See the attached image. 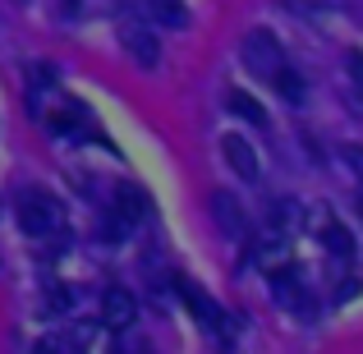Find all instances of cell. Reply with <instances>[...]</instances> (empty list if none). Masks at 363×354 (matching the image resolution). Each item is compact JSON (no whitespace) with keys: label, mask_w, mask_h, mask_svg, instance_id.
<instances>
[{"label":"cell","mask_w":363,"mask_h":354,"mask_svg":"<svg viewBox=\"0 0 363 354\" xmlns=\"http://www.w3.org/2000/svg\"><path fill=\"white\" fill-rule=\"evenodd\" d=\"M345 161H350L354 170H363V152H359V148H350V152H345Z\"/></svg>","instance_id":"cell-16"},{"label":"cell","mask_w":363,"mask_h":354,"mask_svg":"<svg viewBox=\"0 0 363 354\" xmlns=\"http://www.w3.org/2000/svg\"><path fill=\"white\" fill-rule=\"evenodd\" d=\"M322 235H327V248L336 258H350L354 253V239H350V231L345 226H336V221H322Z\"/></svg>","instance_id":"cell-12"},{"label":"cell","mask_w":363,"mask_h":354,"mask_svg":"<svg viewBox=\"0 0 363 354\" xmlns=\"http://www.w3.org/2000/svg\"><path fill=\"white\" fill-rule=\"evenodd\" d=\"M147 14L157 18V23H166V28H184L189 23V9L179 5V0H147Z\"/></svg>","instance_id":"cell-9"},{"label":"cell","mask_w":363,"mask_h":354,"mask_svg":"<svg viewBox=\"0 0 363 354\" xmlns=\"http://www.w3.org/2000/svg\"><path fill=\"white\" fill-rule=\"evenodd\" d=\"M240 55H244V65L257 74V79H272L276 70L285 65V51H281V42H276L267 28H253V33H244V42H240Z\"/></svg>","instance_id":"cell-1"},{"label":"cell","mask_w":363,"mask_h":354,"mask_svg":"<svg viewBox=\"0 0 363 354\" xmlns=\"http://www.w3.org/2000/svg\"><path fill=\"white\" fill-rule=\"evenodd\" d=\"M51 304H55V309H69L74 294H69V290H55V294H51Z\"/></svg>","instance_id":"cell-14"},{"label":"cell","mask_w":363,"mask_h":354,"mask_svg":"<svg viewBox=\"0 0 363 354\" xmlns=\"http://www.w3.org/2000/svg\"><path fill=\"white\" fill-rule=\"evenodd\" d=\"M221 157H225V166H230L240 179H248V184L257 179V152L248 148L244 133H225L221 138Z\"/></svg>","instance_id":"cell-5"},{"label":"cell","mask_w":363,"mask_h":354,"mask_svg":"<svg viewBox=\"0 0 363 354\" xmlns=\"http://www.w3.org/2000/svg\"><path fill=\"white\" fill-rule=\"evenodd\" d=\"M345 70H350V79H354V88L363 92V55H359V51L345 55Z\"/></svg>","instance_id":"cell-13"},{"label":"cell","mask_w":363,"mask_h":354,"mask_svg":"<svg viewBox=\"0 0 363 354\" xmlns=\"http://www.w3.org/2000/svg\"><path fill=\"white\" fill-rule=\"evenodd\" d=\"M120 42H124V51H129V60H138L143 70H157L161 46H157V37H152V28H143V23H124V28H120Z\"/></svg>","instance_id":"cell-3"},{"label":"cell","mask_w":363,"mask_h":354,"mask_svg":"<svg viewBox=\"0 0 363 354\" xmlns=\"http://www.w3.org/2000/svg\"><path fill=\"white\" fill-rule=\"evenodd\" d=\"M207 207H212V221L221 226L225 235H244V207L235 194H225V189H216L212 198H207Z\"/></svg>","instance_id":"cell-6"},{"label":"cell","mask_w":363,"mask_h":354,"mask_svg":"<svg viewBox=\"0 0 363 354\" xmlns=\"http://www.w3.org/2000/svg\"><path fill=\"white\" fill-rule=\"evenodd\" d=\"M225 101H230V111H235V116H244L248 124H257V129H262V124H267V111L257 106V101L248 97V92H240V88H235V92H230V97H225Z\"/></svg>","instance_id":"cell-11"},{"label":"cell","mask_w":363,"mask_h":354,"mask_svg":"<svg viewBox=\"0 0 363 354\" xmlns=\"http://www.w3.org/2000/svg\"><path fill=\"white\" fill-rule=\"evenodd\" d=\"M133 318H138V299H133L124 285H111V290L101 294V322H106L111 331H124Z\"/></svg>","instance_id":"cell-4"},{"label":"cell","mask_w":363,"mask_h":354,"mask_svg":"<svg viewBox=\"0 0 363 354\" xmlns=\"http://www.w3.org/2000/svg\"><path fill=\"white\" fill-rule=\"evenodd\" d=\"M116 216L124 226H138L143 216H147V194H143L138 184H120L116 189Z\"/></svg>","instance_id":"cell-7"},{"label":"cell","mask_w":363,"mask_h":354,"mask_svg":"<svg viewBox=\"0 0 363 354\" xmlns=\"http://www.w3.org/2000/svg\"><path fill=\"white\" fill-rule=\"evenodd\" d=\"M179 294H184V304L198 313V318H203V327H207V331H221V309H216V304L207 299V294H198L189 281H179Z\"/></svg>","instance_id":"cell-8"},{"label":"cell","mask_w":363,"mask_h":354,"mask_svg":"<svg viewBox=\"0 0 363 354\" xmlns=\"http://www.w3.org/2000/svg\"><path fill=\"white\" fill-rule=\"evenodd\" d=\"M33 354H60V341H42V345H37Z\"/></svg>","instance_id":"cell-15"},{"label":"cell","mask_w":363,"mask_h":354,"mask_svg":"<svg viewBox=\"0 0 363 354\" xmlns=\"http://www.w3.org/2000/svg\"><path fill=\"white\" fill-rule=\"evenodd\" d=\"M18 221H23L28 235H55L60 231V203L51 194H42V189H33L18 203Z\"/></svg>","instance_id":"cell-2"},{"label":"cell","mask_w":363,"mask_h":354,"mask_svg":"<svg viewBox=\"0 0 363 354\" xmlns=\"http://www.w3.org/2000/svg\"><path fill=\"white\" fill-rule=\"evenodd\" d=\"M272 83H276V92H281L285 101H294V106L303 101V79H299V74L290 70V65H281V70L272 74Z\"/></svg>","instance_id":"cell-10"}]
</instances>
